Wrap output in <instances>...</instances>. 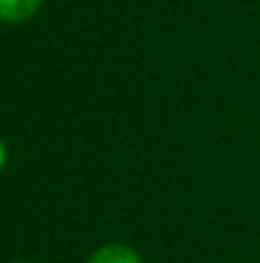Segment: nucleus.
Wrapping results in <instances>:
<instances>
[{"label": "nucleus", "mask_w": 260, "mask_h": 263, "mask_svg": "<svg viewBox=\"0 0 260 263\" xmlns=\"http://www.w3.org/2000/svg\"><path fill=\"white\" fill-rule=\"evenodd\" d=\"M41 0H0V21L23 23L37 14Z\"/></svg>", "instance_id": "1"}, {"label": "nucleus", "mask_w": 260, "mask_h": 263, "mask_svg": "<svg viewBox=\"0 0 260 263\" xmlns=\"http://www.w3.org/2000/svg\"><path fill=\"white\" fill-rule=\"evenodd\" d=\"M90 263H143V259L127 245H104L92 252Z\"/></svg>", "instance_id": "2"}, {"label": "nucleus", "mask_w": 260, "mask_h": 263, "mask_svg": "<svg viewBox=\"0 0 260 263\" xmlns=\"http://www.w3.org/2000/svg\"><path fill=\"white\" fill-rule=\"evenodd\" d=\"M5 164H7V145L0 141V171L5 168Z\"/></svg>", "instance_id": "3"}, {"label": "nucleus", "mask_w": 260, "mask_h": 263, "mask_svg": "<svg viewBox=\"0 0 260 263\" xmlns=\"http://www.w3.org/2000/svg\"><path fill=\"white\" fill-rule=\"evenodd\" d=\"M18 263H26V261H18Z\"/></svg>", "instance_id": "4"}]
</instances>
